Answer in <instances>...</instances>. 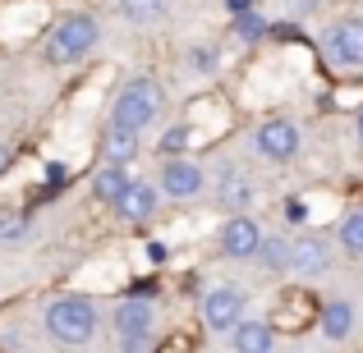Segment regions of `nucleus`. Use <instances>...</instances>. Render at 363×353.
<instances>
[{
	"label": "nucleus",
	"instance_id": "nucleus-15",
	"mask_svg": "<svg viewBox=\"0 0 363 353\" xmlns=\"http://www.w3.org/2000/svg\"><path fill=\"white\" fill-rule=\"evenodd\" d=\"M318 326H322V335H327V340H345L350 330H354V308H350L345 299L327 303V308H322V317H318Z\"/></svg>",
	"mask_w": 363,
	"mask_h": 353
},
{
	"label": "nucleus",
	"instance_id": "nucleus-4",
	"mask_svg": "<svg viewBox=\"0 0 363 353\" xmlns=\"http://www.w3.org/2000/svg\"><path fill=\"white\" fill-rule=\"evenodd\" d=\"M111 326H116L120 353H147L152 349V330H157V308H152V299H143V294H129V299L116 303Z\"/></svg>",
	"mask_w": 363,
	"mask_h": 353
},
{
	"label": "nucleus",
	"instance_id": "nucleus-1",
	"mask_svg": "<svg viewBox=\"0 0 363 353\" xmlns=\"http://www.w3.org/2000/svg\"><path fill=\"white\" fill-rule=\"evenodd\" d=\"M42 326H46V335H51L55 345L79 349V345H88V340L97 335L101 312H97V303H92L88 294H65V299H55L51 308H46Z\"/></svg>",
	"mask_w": 363,
	"mask_h": 353
},
{
	"label": "nucleus",
	"instance_id": "nucleus-17",
	"mask_svg": "<svg viewBox=\"0 0 363 353\" xmlns=\"http://www.w3.org/2000/svg\"><path fill=\"white\" fill-rule=\"evenodd\" d=\"M221 202L230 207V216L235 212H248V202H253V184H248L244 175H225L221 179Z\"/></svg>",
	"mask_w": 363,
	"mask_h": 353
},
{
	"label": "nucleus",
	"instance_id": "nucleus-27",
	"mask_svg": "<svg viewBox=\"0 0 363 353\" xmlns=\"http://www.w3.org/2000/svg\"><path fill=\"white\" fill-rule=\"evenodd\" d=\"M354 133H359V142H363V106H359V120H354Z\"/></svg>",
	"mask_w": 363,
	"mask_h": 353
},
{
	"label": "nucleus",
	"instance_id": "nucleus-26",
	"mask_svg": "<svg viewBox=\"0 0 363 353\" xmlns=\"http://www.w3.org/2000/svg\"><path fill=\"white\" fill-rule=\"evenodd\" d=\"M313 5H318V0H290V9H294V14H308Z\"/></svg>",
	"mask_w": 363,
	"mask_h": 353
},
{
	"label": "nucleus",
	"instance_id": "nucleus-24",
	"mask_svg": "<svg viewBox=\"0 0 363 353\" xmlns=\"http://www.w3.org/2000/svg\"><path fill=\"white\" fill-rule=\"evenodd\" d=\"M285 216H290L294 225H303V221H308V216H303V202H299V197H290V202H285Z\"/></svg>",
	"mask_w": 363,
	"mask_h": 353
},
{
	"label": "nucleus",
	"instance_id": "nucleus-25",
	"mask_svg": "<svg viewBox=\"0 0 363 353\" xmlns=\"http://www.w3.org/2000/svg\"><path fill=\"white\" fill-rule=\"evenodd\" d=\"M225 9H230V14H248V9H253V0H225Z\"/></svg>",
	"mask_w": 363,
	"mask_h": 353
},
{
	"label": "nucleus",
	"instance_id": "nucleus-16",
	"mask_svg": "<svg viewBox=\"0 0 363 353\" xmlns=\"http://www.w3.org/2000/svg\"><path fill=\"white\" fill-rule=\"evenodd\" d=\"M257 262H262V271H272V275L290 271V238H281V234H262Z\"/></svg>",
	"mask_w": 363,
	"mask_h": 353
},
{
	"label": "nucleus",
	"instance_id": "nucleus-19",
	"mask_svg": "<svg viewBox=\"0 0 363 353\" xmlns=\"http://www.w3.org/2000/svg\"><path fill=\"white\" fill-rule=\"evenodd\" d=\"M262 37H267V18L257 14V9H248V14H235V42L253 46V42H262Z\"/></svg>",
	"mask_w": 363,
	"mask_h": 353
},
{
	"label": "nucleus",
	"instance_id": "nucleus-20",
	"mask_svg": "<svg viewBox=\"0 0 363 353\" xmlns=\"http://www.w3.org/2000/svg\"><path fill=\"white\" fill-rule=\"evenodd\" d=\"M120 14L129 23H152V18L166 14V0H120Z\"/></svg>",
	"mask_w": 363,
	"mask_h": 353
},
{
	"label": "nucleus",
	"instance_id": "nucleus-21",
	"mask_svg": "<svg viewBox=\"0 0 363 353\" xmlns=\"http://www.w3.org/2000/svg\"><path fill=\"white\" fill-rule=\"evenodd\" d=\"M161 151H166V156H184L189 147H194V129H189V124H175V129H166L161 133V142H157Z\"/></svg>",
	"mask_w": 363,
	"mask_h": 353
},
{
	"label": "nucleus",
	"instance_id": "nucleus-5",
	"mask_svg": "<svg viewBox=\"0 0 363 353\" xmlns=\"http://www.w3.org/2000/svg\"><path fill=\"white\" fill-rule=\"evenodd\" d=\"M299 147H303V133H299V124L294 120H262L257 124V133H253V151L262 161H272V166H285V161H294L299 156Z\"/></svg>",
	"mask_w": 363,
	"mask_h": 353
},
{
	"label": "nucleus",
	"instance_id": "nucleus-2",
	"mask_svg": "<svg viewBox=\"0 0 363 353\" xmlns=\"http://www.w3.org/2000/svg\"><path fill=\"white\" fill-rule=\"evenodd\" d=\"M161 110H166V92H161L157 79H129L124 88L111 97V124H120V129L129 133H143L152 129V124L161 120Z\"/></svg>",
	"mask_w": 363,
	"mask_h": 353
},
{
	"label": "nucleus",
	"instance_id": "nucleus-9",
	"mask_svg": "<svg viewBox=\"0 0 363 353\" xmlns=\"http://www.w3.org/2000/svg\"><path fill=\"white\" fill-rule=\"evenodd\" d=\"M327 55L340 69H363V18H336L327 28Z\"/></svg>",
	"mask_w": 363,
	"mask_h": 353
},
{
	"label": "nucleus",
	"instance_id": "nucleus-8",
	"mask_svg": "<svg viewBox=\"0 0 363 353\" xmlns=\"http://www.w3.org/2000/svg\"><path fill=\"white\" fill-rule=\"evenodd\" d=\"M216 243H221V253L230 257V262H248V257H257V248H262V225L248 212H235V216H225Z\"/></svg>",
	"mask_w": 363,
	"mask_h": 353
},
{
	"label": "nucleus",
	"instance_id": "nucleus-14",
	"mask_svg": "<svg viewBox=\"0 0 363 353\" xmlns=\"http://www.w3.org/2000/svg\"><path fill=\"white\" fill-rule=\"evenodd\" d=\"M133 184V175H129V166H101L97 175H92V197H101V202H111L116 207L120 197H124V188Z\"/></svg>",
	"mask_w": 363,
	"mask_h": 353
},
{
	"label": "nucleus",
	"instance_id": "nucleus-13",
	"mask_svg": "<svg viewBox=\"0 0 363 353\" xmlns=\"http://www.w3.org/2000/svg\"><path fill=\"white\" fill-rule=\"evenodd\" d=\"M133 156H138V133L120 129V124H106V133H101V161L106 166H129Z\"/></svg>",
	"mask_w": 363,
	"mask_h": 353
},
{
	"label": "nucleus",
	"instance_id": "nucleus-10",
	"mask_svg": "<svg viewBox=\"0 0 363 353\" xmlns=\"http://www.w3.org/2000/svg\"><path fill=\"white\" fill-rule=\"evenodd\" d=\"M157 207H161V188L147 184V179H133V184L124 188V197L116 202V216L129 221V225H143V221L157 216Z\"/></svg>",
	"mask_w": 363,
	"mask_h": 353
},
{
	"label": "nucleus",
	"instance_id": "nucleus-22",
	"mask_svg": "<svg viewBox=\"0 0 363 353\" xmlns=\"http://www.w3.org/2000/svg\"><path fill=\"white\" fill-rule=\"evenodd\" d=\"M216 60H221L216 46H194V51H189V69L194 74H216Z\"/></svg>",
	"mask_w": 363,
	"mask_h": 353
},
{
	"label": "nucleus",
	"instance_id": "nucleus-18",
	"mask_svg": "<svg viewBox=\"0 0 363 353\" xmlns=\"http://www.w3.org/2000/svg\"><path fill=\"white\" fill-rule=\"evenodd\" d=\"M336 243L345 248L350 257H363V207H359V212H350L345 221H340V230H336Z\"/></svg>",
	"mask_w": 363,
	"mask_h": 353
},
{
	"label": "nucleus",
	"instance_id": "nucleus-28",
	"mask_svg": "<svg viewBox=\"0 0 363 353\" xmlns=\"http://www.w3.org/2000/svg\"><path fill=\"white\" fill-rule=\"evenodd\" d=\"M0 161H5V142H0Z\"/></svg>",
	"mask_w": 363,
	"mask_h": 353
},
{
	"label": "nucleus",
	"instance_id": "nucleus-12",
	"mask_svg": "<svg viewBox=\"0 0 363 353\" xmlns=\"http://www.w3.org/2000/svg\"><path fill=\"white\" fill-rule=\"evenodd\" d=\"M230 345H235V353H272V345H276V326H272V321L244 317L240 326L230 330Z\"/></svg>",
	"mask_w": 363,
	"mask_h": 353
},
{
	"label": "nucleus",
	"instance_id": "nucleus-3",
	"mask_svg": "<svg viewBox=\"0 0 363 353\" xmlns=\"http://www.w3.org/2000/svg\"><path fill=\"white\" fill-rule=\"evenodd\" d=\"M97 37H101V28L92 14H65L51 23V33L42 42V55H46V64H79L92 55Z\"/></svg>",
	"mask_w": 363,
	"mask_h": 353
},
{
	"label": "nucleus",
	"instance_id": "nucleus-6",
	"mask_svg": "<svg viewBox=\"0 0 363 353\" xmlns=\"http://www.w3.org/2000/svg\"><path fill=\"white\" fill-rule=\"evenodd\" d=\"M161 197H175V202H189L207 188V170L189 156H166L161 161V175H157Z\"/></svg>",
	"mask_w": 363,
	"mask_h": 353
},
{
	"label": "nucleus",
	"instance_id": "nucleus-7",
	"mask_svg": "<svg viewBox=\"0 0 363 353\" xmlns=\"http://www.w3.org/2000/svg\"><path fill=\"white\" fill-rule=\"evenodd\" d=\"M244 289L240 284H216V289L203 294V326L216 330V335H225V330H235L244 321Z\"/></svg>",
	"mask_w": 363,
	"mask_h": 353
},
{
	"label": "nucleus",
	"instance_id": "nucleus-23",
	"mask_svg": "<svg viewBox=\"0 0 363 353\" xmlns=\"http://www.w3.org/2000/svg\"><path fill=\"white\" fill-rule=\"evenodd\" d=\"M23 234H28L23 212H0V238H23Z\"/></svg>",
	"mask_w": 363,
	"mask_h": 353
},
{
	"label": "nucleus",
	"instance_id": "nucleus-11",
	"mask_svg": "<svg viewBox=\"0 0 363 353\" xmlns=\"http://www.w3.org/2000/svg\"><path fill=\"white\" fill-rule=\"evenodd\" d=\"M331 266V243L322 234H299L290 238V271L299 275H322Z\"/></svg>",
	"mask_w": 363,
	"mask_h": 353
}]
</instances>
